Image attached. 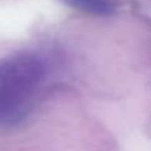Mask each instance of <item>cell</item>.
I'll return each mask as SVG.
<instances>
[{
	"label": "cell",
	"mask_w": 151,
	"mask_h": 151,
	"mask_svg": "<svg viewBox=\"0 0 151 151\" xmlns=\"http://www.w3.org/2000/svg\"><path fill=\"white\" fill-rule=\"evenodd\" d=\"M47 76V60L36 52H15L0 58V121L20 118Z\"/></svg>",
	"instance_id": "obj_1"
},
{
	"label": "cell",
	"mask_w": 151,
	"mask_h": 151,
	"mask_svg": "<svg viewBox=\"0 0 151 151\" xmlns=\"http://www.w3.org/2000/svg\"><path fill=\"white\" fill-rule=\"evenodd\" d=\"M78 12L94 16H111L117 11L115 0H60Z\"/></svg>",
	"instance_id": "obj_2"
}]
</instances>
